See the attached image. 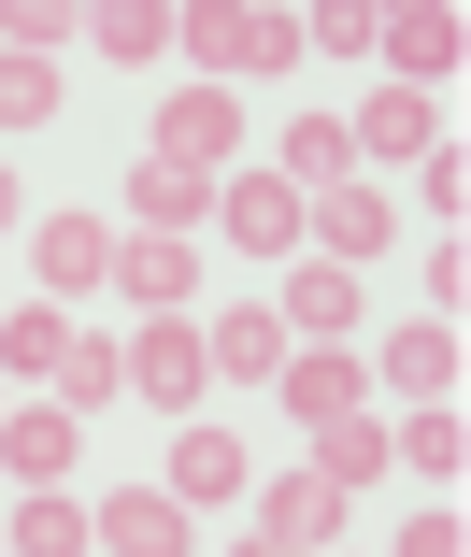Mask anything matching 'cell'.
Segmentation results:
<instances>
[{"label":"cell","instance_id":"cell-5","mask_svg":"<svg viewBox=\"0 0 471 557\" xmlns=\"http://www.w3.org/2000/svg\"><path fill=\"white\" fill-rule=\"evenodd\" d=\"M214 230L244 258H300V186L286 172H214Z\"/></svg>","mask_w":471,"mask_h":557},{"label":"cell","instance_id":"cell-23","mask_svg":"<svg viewBox=\"0 0 471 557\" xmlns=\"http://www.w3.org/2000/svg\"><path fill=\"white\" fill-rule=\"evenodd\" d=\"M86 44H100L114 72H144V58H172V0H100V15H86Z\"/></svg>","mask_w":471,"mask_h":557},{"label":"cell","instance_id":"cell-1","mask_svg":"<svg viewBox=\"0 0 471 557\" xmlns=\"http://www.w3.org/2000/svg\"><path fill=\"white\" fill-rule=\"evenodd\" d=\"M172 44L200 58V86H272V72H300V15H272V0H200V15H172Z\"/></svg>","mask_w":471,"mask_h":557},{"label":"cell","instance_id":"cell-13","mask_svg":"<svg viewBox=\"0 0 471 557\" xmlns=\"http://www.w3.org/2000/svg\"><path fill=\"white\" fill-rule=\"evenodd\" d=\"M200 286V244H158V230H114V300H144V314H186Z\"/></svg>","mask_w":471,"mask_h":557},{"label":"cell","instance_id":"cell-28","mask_svg":"<svg viewBox=\"0 0 471 557\" xmlns=\"http://www.w3.org/2000/svg\"><path fill=\"white\" fill-rule=\"evenodd\" d=\"M58 115V58H0V129H44Z\"/></svg>","mask_w":471,"mask_h":557},{"label":"cell","instance_id":"cell-14","mask_svg":"<svg viewBox=\"0 0 471 557\" xmlns=\"http://www.w3.org/2000/svg\"><path fill=\"white\" fill-rule=\"evenodd\" d=\"M0 557H100L86 500L72 486H15V515H0Z\"/></svg>","mask_w":471,"mask_h":557},{"label":"cell","instance_id":"cell-11","mask_svg":"<svg viewBox=\"0 0 471 557\" xmlns=\"http://www.w3.org/2000/svg\"><path fill=\"white\" fill-rule=\"evenodd\" d=\"M114 214H144L158 244H200V230H214V186H200V172H172V158H129V186H114Z\"/></svg>","mask_w":471,"mask_h":557},{"label":"cell","instance_id":"cell-31","mask_svg":"<svg viewBox=\"0 0 471 557\" xmlns=\"http://www.w3.org/2000/svg\"><path fill=\"white\" fill-rule=\"evenodd\" d=\"M15 230H29V186H15V172H0V244H15Z\"/></svg>","mask_w":471,"mask_h":557},{"label":"cell","instance_id":"cell-7","mask_svg":"<svg viewBox=\"0 0 471 557\" xmlns=\"http://www.w3.org/2000/svg\"><path fill=\"white\" fill-rule=\"evenodd\" d=\"M29 272H44L58 314H72L86 286H114V214H44V230H29Z\"/></svg>","mask_w":471,"mask_h":557},{"label":"cell","instance_id":"cell-24","mask_svg":"<svg viewBox=\"0 0 471 557\" xmlns=\"http://www.w3.org/2000/svg\"><path fill=\"white\" fill-rule=\"evenodd\" d=\"M114 400H129V358H114V344H100V329H86V344L58 358V414L86 429V414H114Z\"/></svg>","mask_w":471,"mask_h":557},{"label":"cell","instance_id":"cell-3","mask_svg":"<svg viewBox=\"0 0 471 557\" xmlns=\"http://www.w3.org/2000/svg\"><path fill=\"white\" fill-rule=\"evenodd\" d=\"M244 486H258V458H244V443H228L214 414H186V429H172V472H158V500H186V515H228Z\"/></svg>","mask_w":471,"mask_h":557},{"label":"cell","instance_id":"cell-22","mask_svg":"<svg viewBox=\"0 0 471 557\" xmlns=\"http://www.w3.org/2000/svg\"><path fill=\"white\" fill-rule=\"evenodd\" d=\"M300 200H329V186H358V144H343V115H329V100H314V115L286 129V158H272Z\"/></svg>","mask_w":471,"mask_h":557},{"label":"cell","instance_id":"cell-10","mask_svg":"<svg viewBox=\"0 0 471 557\" xmlns=\"http://www.w3.org/2000/svg\"><path fill=\"white\" fill-rule=\"evenodd\" d=\"M200 358H214L228 386H272V372H286V314H272V300H214V314H200Z\"/></svg>","mask_w":471,"mask_h":557},{"label":"cell","instance_id":"cell-29","mask_svg":"<svg viewBox=\"0 0 471 557\" xmlns=\"http://www.w3.org/2000/svg\"><path fill=\"white\" fill-rule=\"evenodd\" d=\"M372 29H386L372 0H329V15H300V58H314V44H329V58H372Z\"/></svg>","mask_w":471,"mask_h":557},{"label":"cell","instance_id":"cell-25","mask_svg":"<svg viewBox=\"0 0 471 557\" xmlns=\"http://www.w3.org/2000/svg\"><path fill=\"white\" fill-rule=\"evenodd\" d=\"M314 472H329L343 500H358V486L386 472V429H372V414H329V429H314Z\"/></svg>","mask_w":471,"mask_h":557},{"label":"cell","instance_id":"cell-33","mask_svg":"<svg viewBox=\"0 0 471 557\" xmlns=\"http://www.w3.org/2000/svg\"><path fill=\"white\" fill-rule=\"evenodd\" d=\"M0 414H15V386H0Z\"/></svg>","mask_w":471,"mask_h":557},{"label":"cell","instance_id":"cell-26","mask_svg":"<svg viewBox=\"0 0 471 557\" xmlns=\"http://www.w3.org/2000/svg\"><path fill=\"white\" fill-rule=\"evenodd\" d=\"M58 44H86L72 0H0V58H58Z\"/></svg>","mask_w":471,"mask_h":557},{"label":"cell","instance_id":"cell-18","mask_svg":"<svg viewBox=\"0 0 471 557\" xmlns=\"http://www.w3.org/2000/svg\"><path fill=\"white\" fill-rule=\"evenodd\" d=\"M272 314H286V344H343V329H358V272H329V258H300Z\"/></svg>","mask_w":471,"mask_h":557},{"label":"cell","instance_id":"cell-6","mask_svg":"<svg viewBox=\"0 0 471 557\" xmlns=\"http://www.w3.org/2000/svg\"><path fill=\"white\" fill-rule=\"evenodd\" d=\"M158 158L214 186L228 158H244V100H228V86H186V100H158Z\"/></svg>","mask_w":471,"mask_h":557},{"label":"cell","instance_id":"cell-20","mask_svg":"<svg viewBox=\"0 0 471 557\" xmlns=\"http://www.w3.org/2000/svg\"><path fill=\"white\" fill-rule=\"evenodd\" d=\"M372 386H400V400H457V329H443V314H429V329H386Z\"/></svg>","mask_w":471,"mask_h":557},{"label":"cell","instance_id":"cell-17","mask_svg":"<svg viewBox=\"0 0 471 557\" xmlns=\"http://www.w3.org/2000/svg\"><path fill=\"white\" fill-rule=\"evenodd\" d=\"M72 344H86V329H72L58 300H15V314H0V386H58Z\"/></svg>","mask_w":471,"mask_h":557},{"label":"cell","instance_id":"cell-16","mask_svg":"<svg viewBox=\"0 0 471 557\" xmlns=\"http://www.w3.org/2000/svg\"><path fill=\"white\" fill-rule=\"evenodd\" d=\"M386 458L429 486V500H457V458H471V429H457V400H414L400 429H386Z\"/></svg>","mask_w":471,"mask_h":557},{"label":"cell","instance_id":"cell-34","mask_svg":"<svg viewBox=\"0 0 471 557\" xmlns=\"http://www.w3.org/2000/svg\"><path fill=\"white\" fill-rule=\"evenodd\" d=\"M329 557H343V543H329Z\"/></svg>","mask_w":471,"mask_h":557},{"label":"cell","instance_id":"cell-9","mask_svg":"<svg viewBox=\"0 0 471 557\" xmlns=\"http://www.w3.org/2000/svg\"><path fill=\"white\" fill-rule=\"evenodd\" d=\"M272 386H286V414H300V429H329V414H358V400H372V358H358V344H286V372H272Z\"/></svg>","mask_w":471,"mask_h":557},{"label":"cell","instance_id":"cell-4","mask_svg":"<svg viewBox=\"0 0 471 557\" xmlns=\"http://www.w3.org/2000/svg\"><path fill=\"white\" fill-rule=\"evenodd\" d=\"M244 500H258V543H286V557H329V543H343V486H329L314 458L272 472V486H244Z\"/></svg>","mask_w":471,"mask_h":557},{"label":"cell","instance_id":"cell-21","mask_svg":"<svg viewBox=\"0 0 471 557\" xmlns=\"http://www.w3.org/2000/svg\"><path fill=\"white\" fill-rule=\"evenodd\" d=\"M372 58H386V86H414V100H429V86L457 72V15H386V29H372Z\"/></svg>","mask_w":471,"mask_h":557},{"label":"cell","instance_id":"cell-27","mask_svg":"<svg viewBox=\"0 0 471 557\" xmlns=\"http://www.w3.org/2000/svg\"><path fill=\"white\" fill-rule=\"evenodd\" d=\"M414 214H443V244H457V214H471V158H457V144L414 158Z\"/></svg>","mask_w":471,"mask_h":557},{"label":"cell","instance_id":"cell-15","mask_svg":"<svg viewBox=\"0 0 471 557\" xmlns=\"http://www.w3.org/2000/svg\"><path fill=\"white\" fill-rule=\"evenodd\" d=\"M300 230H314V258H329V272H358V258H386L400 214H386L372 186H329V200H300Z\"/></svg>","mask_w":471,"mask_h":557},{"label":"cell","instance_id":"cell-12","mask_svg":"<svg viewBox=\"0 0 471 557\" xmlns=\"http://www.w3.org/2000/svg\"><path fill=\"white\" fill-rule=\"evenodd\" d=\"M72 458H86V429L58 400H15V414H0V472H15V486H72Z\"/></svg>","mask_w":471,"mask_h":557},{"label":"cell","instance_id":"cell-8","mask_svg":"<svg viewBox=\"0 0 471 557\" xmlns=\"http://www.w3.org/2000/svg\"><path fill=\"white\" fill-rule=\"evenodd\" d=\"M86 529H100V557H186V543H200V515H186V500H158V486H100V500H86Z\"/></svg>","mask_w":471,"mask_h":557},{"label":"cell","instance_id":"cell-19","mask_svg":"<svg viewBox=\"0 0 471 557\" xmlns=\"http://www.w3.org/2000/svg\"><path fill=\"white\" fill-rule=\"evenodd\" d=\"M343 144H358V158H429V144H443V115H429L414 86H372L358 115H343Z\"/></svg>","mask_w":471,"mask_h":557},{"label":"cell","instance_id":"cell-32","mask_svg":"<svg viewBox=\"0 0 471 557\" xmlns=\"http://www.w3.org/2000/svg\"><path fill=\"white\" fill-rule=\"evenodd\" d=\"M228 557H286V543H258V529H244V543H228Z\"/></svg>","mask_w":471,"mask_h":557},{"label":"cell","instance_id":"cell-30","mask_svg":"<svg viewBox=\"0 0 471 557\" xmlns=\"http://www.w3.org/2000/svg\"><path fill=\"white\" fill-rule=\"evenodd\" d=\"M386 557H471V529H457V500H429V515H414V529H400Z\"/></svg>","mask_w":471,"mask_h":557},{"label":"cell","instance_id":"cell-2","mask_svg":"<svg viewBox=\"0 0 471 557\" xmlns=\"http://www.w3.org/2000/svg\"><path fill=\"white\" fill-rule=\"evenodd\" d=\"M114 358H129V400H158L172 429H186V414L214 400V358H200V314H158L144 344H114Z\"/></svg>","mask_w":471,"mask_h":557}]
</instances>
